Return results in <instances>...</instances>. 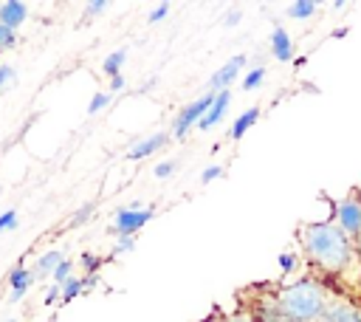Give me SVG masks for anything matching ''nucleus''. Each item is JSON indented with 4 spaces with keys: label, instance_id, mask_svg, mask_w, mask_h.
<instances>
[{
    "label": "nucleus",
    "instance_id": "2f4dec72",
    "mask_svg": "<svg viewBox=\"0 0 361 322\" xmlns=\"http://www.w3.org/2000/svg\"><path fill=\"white\" fill-rule=\"evenodd\" d=\"M8 79H14V68H11V65H0V88H3Z\"/></svg>",
    "mask_w": 361,
    "mask_h": 322
},
{
    "label": "nucleus",
    "instance_id": "4be33fe9",
    "mask_svg": "<svg viewBox=\"0 0 361 322\" xmlns=\"http://www.w3.org/2000/svg\"><path fill=\"white\" fill-rule=\"evenodd\" d=\"M90 212H93V203H85V206H79L76 212H73V217H71V229H76V226H82V223H87L90 220Z\"/></svg>",
    "mask_w": 361,
    "mask_h": 322
},
{
    "label": "nucleus",
    "instance_id": "473e14b6",
    "mask_svg": "<svg viewBox=\"0 0 361 322\" xmlns=\"http://www.w3.org/2000/svg\"><path fill=\"white\" fill-rule=\"evenodd\" d=\"M240 17H243V14L234 8V11H228V14H226V20H223V23H226V25H237V23H240Z\"/></svg>",
    "mask_w": 361,
    "mask_h": 322
},
{
    "label": "nucleus",
    "instance_id": "c9c22d12",
    "mask_svg": "<svg viewBox=\"0 0 361 322\" xmlns=\"http://www.w3.org/2000/svg\"><path fill=\"white\" fill-rule=\"evenodd\" d=\"M344 34H347V28H336V31H333V37H336V40H341Z\"/></svg>",
    "mask_w": 361,
    "mask_h": 322
},
{
    "label": "nucleus",
    "instance_id": "a878e982",
    "mask_svg": "<svg viewBox=\"0 0 361 322\" xmlns=\"http://www.w3.org/2000/svg\"><path fill=\"white\" fill-rule=\"evenodd\" d=\"M223 175V167L220 164H212V167H206L203 172H200V184H212L214 178H220Z\"/></svg>",
    "mask_w": 361,
    "mask_h": 322
},
{
    "label": "nucleus",
    "instance_id": "393cba45",
    "mask_svg": "<svg viewBox=\"0 0 361 322\" xmlns=\"http://www.w3.org/2000/svg\"><path fill=\"white\" fill-rule=\"evenodd\" d=\"M107 3H110V0H87V6H85V17H87V20L99 17V14L107 8Z\"/></svg>",
    "mask_w": 361,
    "mask_h": 322
},
{
    "label": "nucleus",
    "instance_id": "58836bf2",
    "mask_svg": "<svg viewBox=\"0 0 361 322\" xmlns=\"http://www.w3.org/2000/svg\"><path fill=\"white\" fill-rule=\"evenodd\" d=\"M6 322H17V319H6Z\"/></svg>",
    "mask_w": 361,
    "mask_h": 322
},
{
    "label": "nucleus",
    "instance_id": "dca6fc26",
    "mask_svg": "<svg viewBox=\"0 0 361 322\" xmlns=\"http://www.w3.org/2000/svg\"><path fill=\"white\" fill-rule=\"evenodd\" d=\"M316 6H319V0H293L288 6V17L290 20H307V17H313Z\"/></svg>",
    "mask_w": 361,
    "mask_h": 322
},
{
    "label": "nucleus",
    "instance_id": "9d476101",
    "mask_svg": "<svg viewBox=\"0 0 361 322\" xmlns=\"http://www.w3.org/2000/svg\"><path fill=\"white\" fill-rule=\"evenodd\" d=\"M34 271L31 268H25V266H17L11 274H8V285H11V302H20L23 299V294L28 291V285L34 282Z\"/></svg>",
    "mask_w": 361,
    "mask_h": 322
},
{
    "label": "nucleus",
    "instance_id": "412c9836",
    "mask_svg": "<svg viewBox=\"0 0 361 322\" xmlns=\"http://www.w3.org/2000/svg\"><path fill=\"white\" fill-rule=\"evenodd\" d=\"M14 45H17V31L8 28L6 23H0V51H8Z\"/></svg>",
    "mask_w": 361,
    "mask_h": 322
},
{
    "label": "nucleus",
    "instance_id": "ea45409f",
    "mask_svg": "<svg viewBox=\"0 0 361 322\" xmlns=\"http://www.w3.org/2000/svg\"><path fill=\"white\" fill-rule=\"evenodd\" d=\"M319 3H322V0H319Z\"/></svg>",
    "mask_w": 361,
    "mask_h": 322
},
{
    "label": "nucleus",
    "instance_id": "ddd939ff",
    "mask_svg": "<svg viewBox=\"0 0 361 322\" xmlns=\"http://www.w3.org/2000/svg\"><path fill=\"white\" fill-rule=\"evenodd\" d=\"M257 119H259V107H248V110H243L237 119H234V124H231V130H228V136L234 138V141H240L254 124H257Z\"/></svg>",
    "mask_w": 361,
    "mask_h": 322
},
{
    "label": "nucleus",
    "instance_id": "c85d7f7f",
    "mask_svg": "<svg viewBox=\"0 0 361 322\" xmlns=\"http://www.w3.org/2000/svg\"><path fill=\"white\" fill-rule=\"evenodd\" d=\"M293 266H296V254H290V251H285V254H279V268H282V274H288V271H293Z\"/></svg>",
    "mask_w": 361,
    "mask_h": 322
},
{
    "label": "nucleus",
    "instance_id": "e433bc0d",
    "mask_svg": "<svg viewBox=\"0 0 361 322\" xmlns=\"http://www.w3.org/2000/svg\"><path fill=\"white\" fill-rule=\"evenodd\" d=\"M344 3H347V0H333V6H336V8H341Z\"/></svg>",
    "mask_w": 361,
    "mask_h": 322
},
{
    "label": "nucleus",
    "instance_id": "f257e3e1",
    "mask_svg": "<svg viewBox=\"0 0 361 322\" xmlns=\"http://www.w3.org/2000/svg\"><path fill=\"white\" fill-rule=\"evenodd\" d=\"M299 240H302L305 254L319 268H324L330 274H338L347 268L353 249H350V237L341 232L338 223H307V226H302Z\"/></svg>",
    "mask_w": 361,
    "mask_h": 322
},
{
    "label": "nucleus",
    "instance_id": "9b49d317",
    "mask_svg": "<svg viewBox=\"0 0 361 322\" xmlns=\"http://www.w3.org/2000/svg\"><path fill=\"white\" fill-rule=\"evenodd\" d=\"M271 54L279 59V62H288V59H293V40L288 37V31L285 28H274L271 31Z\"/></svg>",
    "mask_w": 361,
    "mask_h": 322
},
{
    "label": "nucleus",
    "instance_id": "f3484780",
    "mask_svg": "<svg viewBox=\"0 0 361 322\" xmlns=\"http://www.w3.org/2000/svg\"><path fill=\"white\" fill-rule=\"evenodd\" d=\"M124 59H127V51H124V48H118V51H113V54H110V56L102 62V71H104V73L113 79V76H118V73H121Z\"/></svg>",
    "mask_w": 361,
    "mask_h": 322
},
{
    "label": "nucleus",
    "instance_id": "aec40b11",
    "mask_svg": "<svg viewBox=\"0 0 361 322\" xmlns=\"http://www.w3.org/2000/svg\"><path fill=\"white\" fill-rule=\"evenodd\" d=\"M68 277H73V263L71 260H62L56 268H54V274H51V280L56 282V285H62Z\"/></svg>",
    "mask_w": 361,
    "mask_h": 322
},
{
    "label": "nucleus",
    "instance_id": "f704fd0d",
    "mask_svg": "<svg viewBox=\"0 0 361 322\" xmlns=\"http://www.w3.org/2000/svg\"><path fill=\"white\" fill-rule=\"evenodd\" d=\"M121 88H124V76L118 73V76H113V79H110V90H121Z\"/></svg>",
    "mask_w": 361,
    "mask_h": 322
},
{
    "label": "nucleus",
    "instance_id": "4c0bfd02",
    "mask_svg": "<svg viewBox=\"0 0 361 322\" xmlns=\"http://www.w3.org/2000/svg\"><path fill=\"white\" fill-rule=\"evenodd\" d=\"M358 254H361V234H358Z\"/></svg>",
    "mask_w": 361,
    "mask_h": 322
},
{
    "label": "nucleus",
    "instance_id": "39448f33",
    "mask_svg": "<svg viewBox=\"0 0 361 322\" xmlns=\"http://www.w3.org/2000/svg\"><path fill=\"white\" fill-rule=\"evenodd\" d=\"M336 220L347 237L361 234V201L358 198H344L336 203Z\"/></svg>",
    "mask_w": 361,
    "mask_h": 322
},
{
    "label": "nucleus",
    "instance_id": "7c9ffc66",
    "mask_svg": "<svg viewBox=\"0 0 361 322\" xmlns=\"http://www.w3.org/2000/svg\"><path fill=\"white\" fill-rule=\"evenodd\" d=\"M54 299H62V288H59L56 282L48 288V294H45V305H54Z\"/></svg>",
    "mask_w": 361,
    "mask_h": 322
},
{
    "label": "nucleus",
    "instance_id": "cd10ccee",
    "mask_svg": "<svg viewBox=\"0 0 361 322\" xmlns=\"http://www.w3.org/2000/svg\"><path fill=\"white\" fill-rule=\"evenodd\" d=\"M8 229H17V212L14 209L0 215V232H8Z\"/></svg>",
    "mask_w": 361,
    "mask_h": 322
},
{
    "label": "nucleus",
    "instance_id": "c756f323",
    "mask_svg": "<svg viewBox=\"0 0 361 322\" xmlns=\"http://www.w3.org/2000/svg\"><path fill=\"white\" fill-rule=\"evenodd\" d=\"M175 167H178L175 161H161V164L155 167V178H166V175H172V172H175Z\"/></svg>",
    "mask_w": 361,
    "mask_h": 322
},
{
    "label": "nucleus",
    "instance_id": "a211bd4d",
    "mask_svg": "<svg viewBox=\"0 0 361 322\" xmlns=\"http://www.w3.org/2000/svg\"><path fill=\"white\" fill-rule=\"evenodd\" d=\"M79 263H82V268H85V277H87V274H99V268L104 266V260H102L99 254H90V251H85V254L79 257Z\"/></svg>",
    "mask_w": 361,
    "mask_h": 322
},
{
    "label": "nucleus",
    "instance_id": "72a5a7b5",
    "mask_svg": "<svg viewBox=\"0 0 361 322\" xmlns=\"http://www.w3.org/2000/svg\"><path fill=\"white\" fill-rule=\"evenodd\" d=\"M226 322H254V316H248V314H231Z\"/></svg>",
    "mask_w": 361,
    "mask_h": 322
},
{
    "label": "nucleus",
    "instance_id": "2eb2a0df",
    "mask_svg": "<svg viewBox=\"0 0 361 322\" xmlns=\"http://www.w3.org/2000/svg\"><path fill=\"white\" fill-rule=\"evenodd\" d=\"M62 260H65V257H62L56 249H51V251H45V254L37 260V268H34V274H37V277H42V274H54V268H56Z\"/></svg>",
    "mask_w": 361,
    "mask_h": 322
},
{
    "label": "nucleus",
    "instance_id": "6e6552de",
    "mask_svg": "<svg viewBox=\"0 0 361 322\" xmlns=\"http://www.w3.org/2000/svg\"><path fill=\"white\" fill-rule=\"evenodd\" d=\"M166 133H152V136H147V138H141V141H135L130 150H127V158L130 161H141V158H147V155H152V153H158L164 144H166Z\"/></svg>",
    "mask_w": 361,
    "mask_h": 322
},
{
    "label": "nucleus",
    "instance_id": "423d86ee",
    "mask_svg": "<svg viewBox=\"0 0 361 322\" xmlns=\"http://www.w3.org/2000/svg\"><path fill=\"white\" fill-rule=\"evenodd\" d=\"M245 68V56L243 54H237V56H231L226 65H220L214 73H212V79H209V90L212 93H220V90H228V85L240 76V71Z\"/></svg>",
    "mask_w": 361,
    "mask_h": 322
},
{
    "label": "nucleus",
    "instance_id": "0eeeda50",
    "mask_svg": "<svg viewBox=\"0 0 361 322\" xmlns=\"http://www.w3.org/2000/svg\"><path fill=\"white\" fill-rule=\"evenodd\" d=\"M228 105H231V90H220V93H214L212 107H209V110H206V116L197 121V130H212V127L226 116Z\"/></svg>",
    "mask_w": 361,
    "mask_h": 322
},
{
    "label": "nucleus",
    "instance_id": "bb28decb",
    "mask_svg": "<svg viewBox=\"0 0 361 322\" xmlns=\"http://www.w3.org/2000/svg\"><path fill=\"white\" fill-rule=\"evenodd\" d=\"M133 246H135L133 234H118V243H116V249H113V254H110V257H116V254H121V251H130Z\"/></svg>",
    "mask_w": 361,
    "mask_h": 322
},
{
    "label": "nucleus",
    "instance_id": "f03ea898",
    "mask_svg": "<svg viewBox=\"0 0 361 322\" xmlns=\"http://www.w3.org/2000/svg\"><path fill=\"white\" fill-rule=\"evenodd\" d=\"M276 305L293 322H316V319H324V311H327L324 291L313 280H299L279 288Z\"/></svg>",
    "mask_w": 361,
    "mask_h": 322
},
{
    "label": "nucleus",
    "instance_id": "4468645a",
    "mask_svg": "<svg viewBox=\"0 0 361 322\" xmlns=\"http://www.w3.org/2000/svg\"><path fill=\"white\" fill-rule=\"evenodd\" d=\"M254 322H293V319H288V316L282 314V308L276 305V299H274V302H259V305H257Z\"/></svg>",
    "mask_w": 361,
    "mask_h": 322
},
{
    "label": "nucleus",
    "instance_id": "5701e85b",
    "mask_svg": "<svg viewBox=\"0 0 361 322\" xmlns=\"http://www.w3.org/2000/svg\"><path fill=\"white\" fill-rule=\"evenodd\" d=\"M107 102H110V93H93V99H90V105H87V113L93 116V113H99L102 107H107Z\"/></svg>",
    "mask_w": 361,
    "mask_h": 322
},
{
    "label": "nucleus",
    "instance_id": "f8f14e48",
    "mask_svg": "<svg viewBox=\"0 0 361 322\" xmlns=\"http://www.w3.org/2000/svg\"><path fill=\"white\" fill-rule=\"evenodd\" d=\"M324 322H361V311L347 302H333L324 311Z\"/></svg>",
    "mask_w": 361,
    "mask_h": 322
},
{
    "label": "nucleus",
    "instance_id": "b1692460",
    "mask_svg": "<svg viewBox=\"0 0 361 322\" xmlns=\"http://www.w3.org/2000/svg\"><path fill=\"white\" fill-rule=\"evenodd\" d=\"M166 14H169V0H161V3H158V6H155V8L149 11L147 23H152V25H155V23H161V20L166 17Z\"/></svg>",
    "mask_w": 361,
    "mask_h": 322
},
{
    "label": "nucleus",
    "instance_id": "1a4fd4ad",
    "mask_svg": "<svg viewBox=\"0 0 361 322\" xmlns=\"http://www.w3.org/2000/svg\"><path fill=\"white\" fill-rule=\"evenodd\" d=\"M28 20V8L23 0H3L0 3V23H6L8 28H20Z\"/></svg>",
    "mask_w": 361,
    "mask_h": 322
},
{
    "label": "nucleus",
    "instance_id": "6ab92c4d",
    "mask_svg": "<svg viewBox=\"0 0 361 322\" xmlns=\"http://www.w3.org/2000/svg\"><path fill=\"white\" fill-rule=\"evenodd\" d=\"M262 76H265V68H262V65H259V68H251V71L245 73V79H243V90L259 88V85H262Z\"/></svg>",
    "mask_w": 361,
    "mask_h": 322
},
{
    "label": "nucleus",
    "instance_id": "7ed1b4c3",
    "mask_svg": "<svg viewBox=\"0 0 361 322\" xmlns=\"http://www.w3.org/2000/svg\"><path fill=\"white\" fill-rule=\"evenodd\" d=\"M212 102H214V93L209 90L206 96H200L197 102H192V105H186L178 116H175V121H172V136H178V138H183L192 127H197V121L206 116V110L212 107Z\"/></svg>",
    "mask_w": 361,
    "mask_h": 322
},
{
    "label": "nucleus",
    "instance_id": "20e7f679",
    "mask_svg": "<svg viewBox=\"0 0 361 322\" xmlns=\"http://www.w3.org/2000/svg\"><path fill=\"white\" fill-rule=\"evenodd\" d=\"M152 206L141 209V206H130V209H118L116 220H113V232L116 234H135L141 226H147L152 220Z\"/></svg>",
    "mask_w": 361,
    "mask_h": 322
}]
</instances>
